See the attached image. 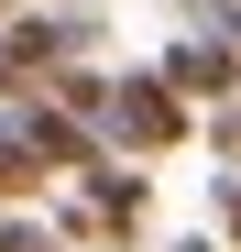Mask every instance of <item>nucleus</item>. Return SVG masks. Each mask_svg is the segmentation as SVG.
<instances>
[{"mask_svg":"<svg viewBox=\"0 0 241 252\" xmlns=\"http://www.w3.org/2000/svg\"><path fill=\"white\" fill-rule=\"evenodd\" d=\"M99 132H110V143H132V154H153V143H176V132H186V99L165 88V77H120Z\"/></svg>","mask_w":241,"mask_h":252,"instance_id":"f257e3e1","label":"nucleus"},{"mask_svg":"<svg viewBox=\"0 0 241 252\" xmlns=\"http://www.w3.org/2000/svg\"><path fill=\"white\" fill-rule=\"evenodd\" d=\"M22 143L44 154V164H99V154H88V132H77V121H66L55 99H44V110H22Z\"/></svg>","mask_w":241,"mask_h":252,"instance_id":"f03ea898","label":"nucleus"},{"mask_svg":"<svg viewBox=\"0 0 241 252\" xmlns=\"http://www.w3.org/2000/svg\"><path fill=\"white\" fill-rule=\"evenodd\" d=\"M165 88H176V99H186V88H230V44H176Z\"/></svg>","mask_w":241,"mask_h":252,"instance_id":"7ed1b4c3","label":"nucleus"},{"mask_svg":"<svg viewBox=\"0 0 241 252\" xmlns=\"http://www.w3.org/2000/svg\"><path fill=\"white\" fill-rule=\"evenodd\" d=\"M0 252H55V241L33 230V220H0Z\"/></svg>","mask_w":241,"mask_h":252,"instance_id":"20e7f679","label":"nucleus"},{"mask_svg":"<svg viewBox=\"0 0 241 252\" xmlns=\"http://www.w3.org/2000/svg\"><path fill=\"white\" fill-rule=\"evenodd\" d=\"M219 220H230V241H241V187H230V208H219Z\"/></svg>","mask_w":241,"mask_h":252,"instance_id":"39448f33","label":"nucleus"},{"mask_svg":"<svg viewBox=\"0 0 241 252\" xmlns=\"http://www.w3.org/2000/svg\"><path fill=\"white\" fill-rule=\"evenodd\" d=\"M186 252H209V241H186Z\"/></svg>","mask_w":241,"mask_h":252,"instance_id":"423d86ee","label":"nucleus"}]
</instances>
